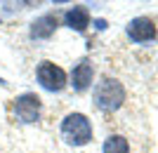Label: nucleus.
<instances>
[{
  "label": "nucleus",
  "instance_id": "1",
  "mask_svg": "<svg viewBox=\"0 0 158 153\" xmlns=\"http://www.w3.org/2000/svg\"><path fill=\"white\" fill-rule=\"evenodd\" d=\"M94 106L99 111H106V113H111V111H118L123 106V101H125V87L120 85L116 78H102L94 87Z\"/></svg>",
  "mask_w": 158,
  "mask_h": 153
},
{
  "label": "nucleus",
  "instance_id": "2",
  "mask_svg": "<svg viewBox=\"0 0 158 153\" xmlns=\"http://www.w3.org/2000/svg\"><path fill=\"white\" fill-rule=\"evenodd\" d=\"M61 137L71 146H85L92 141V125L87 115L83 113H69L61 120Z\"/></svg>",
  "mask_w": 158,
  "mask_h": 153
},
{
  "label": "nucleus",
  "instance_id": "3",
  "mask_svg": "<svg viewBox=\"0 0 158 153\" xmlns=\"http://www.w3.org/2000/svg\"><path fill=\"white\" fill-rule=\"evenodd\" d=\"M35 75H38V83L50 92H61L66 87V83H69L66 71L61 66H57L54 61H40Z\"/></svg>",
  "mask_w": 158,
  "mask_h": 153
},
{
  "label": "nucleus",
  "instance_id": "4",
  "mask_svg": "<svg viewBox=\"0 0 158 153\" xmlns=\"http://www.w3.org/2000/svg\"><path fill=\"white\" fill-rule=\"evenodd\" d=\"M40 108H43V104H40V97L35 92H24L14 99V115H17V120L26 123V125L40 120Z\"/></svg>",
  "mask_w": 158,
  "mask_h": 153
},
{
  "label": "nucleus",
  "instance_id": "5",
  "mask_svg": "<svg viewBox=\"0 0 158 153\" xmlns=\"http://www.w3.org/2000/svg\"><path fill=\"white\" fill-rule=\"evenodd\" d=\"M127 35L132 42H149L156 38V24L149 17H137L127 24Z\"/></svg>",
  "mask_w": 158,
  "mask_h": 153
},
{
  "label": "nucleus",
  "instance_id": "6",
  "mask_svg": "<svg viewBox=\"0 0 158 153\" xmlns=\"http://www.w3.org/2000/svg\"><path fill=\"white\" fill-rule=\"evenodd\" d=\"M92 75H94V68L92 64L87 59H83L80 64H76V68H73V73H71V85L76 92H85L87 87L92 85Z\"/></svg>",
  "mask_w": 158,
  "mask_h": 153
},
{
  "label": "nucleus",
  "instance_id": "7",
  "mask_svg": "<svg viewBox=\"0 0 158 153\" xmlns=\"http://www.w3.org/2000/svg\"><path fill=\"white\" fill-rule=\"evenodd\" d=\"M57 31V14H43L31 24V38L33 40H47Z\"/></svg>",
  "mask_w": 158,
  "mask_h": 153
},
{
  "label": "nucleus",
  "instance_id": "8",
  "mask_svg": "<svg viewBox=\"0 0 158 153\" xmlns=\"http://www.w3.org/2000/svg\"><path fill=\"white\" fill-rule=\"evenodd\" d=\"M64 21H66L69 28L83 33V31L90 26V10H87L85 5H76V7H71V10L64 14Z\"/></svg>",
  "mask_w": 158,
  "mask_h": 153
},
{
  "label": "nucleus",
  "instance_id": "9",
  "mask_svg": "<svg viewBox=\"0 0 158 153\" xmlns=\"http://www.w3.org/2000/svg\"><path fill=\"white\" fill-rule=\"evenodd\" d=\"M104 153H130V144L123 134H111L104 141Z\"/></svg>",
  "mask_w": 158,
  "mask_h": 153
}]
</instances>
